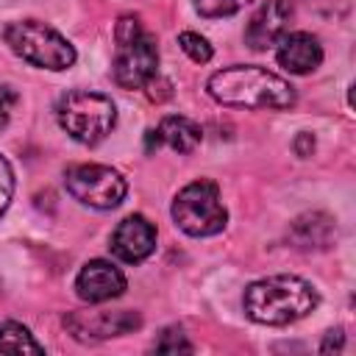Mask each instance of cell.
Returning <instances> with one entry per match:
<instances>
[{
    "instance_id": "6da1fadb",
    "label": "cell",
    "mask_w": 356,
    "mask_h": 356,
    "mask_svg": "<svg viewBox=\"0 0 356 356\" xmlns=\"http://www.w3.org/2000/svg\"><path fill=\"white\" fill-rule=\"evenodd\" d=\"M209 95L231 108H253V111H284L292 108L298 95L295 86L256 64H234L225 70H217L209 83Z\"/></svg>"
},
{
    "instance_id": "7a4b0ae2",
    "label": "cell",
    "mask_w": 356,
    "mask_h": 356,
    "mask_svg": "<svg viewBox=\"0 0 356 356\" xmlns=\"http://www.w3.org/2000/svg\"><path fill=\"white\" fill-rule=\"evenodd\" d=\"M317 303V289L300 275H270L253 281L242 295L245 314L261 325H289L314 312Z\"/></svg>"
},
{
    "instance_id": "3957f363",
    "label": "cell",
    "mask_w": 356,
    "mask_h": 356,
    "mask_svg": "<svg viewBox=\"0 0 356 356\" xmlns=\"http://www.w3.org/2000/svg\"><path fill=\"white\" fill-rule=\"evenodd\" d=\"M117 50L111 61V75L120 89H145L159 70V47L153 33L139 22V17L125 14L114 28Z\"/></svg>"
},
{
    "instance_id": "277c9868",
    "label": "cell",
    "mask_w": 356,
    "mask_h": 356,
    "mask_svg": "<svg viewBox=\"0 0 356 356\" xmlns=\"http://www.w3.org/2000/svg\"><path fill=\"white\" fill-rule=\"evenodd\" d=\"M3 42L22 61L42 70H70L75 64V47L53 25L42 19H17L3 28Z\"/></svg>"
},
{
    "instance_id": "5b68a950",
    "label": "cell",
    "mask_w": 356,
    "mask_h": 356,
    "mask_svg": "<svg viewBox=\"0 0 356 356\" xmlns=\"http://www.w3.org/2000/svg\"><path fill=\"white\" fill-rule=\"evenodd\" d=\"M56 117H58V125L75 142L97 145L111 134L117 122V106L108 95L89 92V89H72L58 97Z\"/></svg>"
},
{
    "instance_id": "8992f818",
    "label": "cell",
    "mask_w": 356,
    "mask_h": 356,
    "mask_svg": "<svg viewBox=\"0 0 356 356\" xmlns=\"http://www.w3.org/2000/svg\"><path fill=\"white\" fill-rule=\"evenodd\" d=\"M172 220L189 236H214L225 228L228 211L220 200V186L214 181H192L172 200Z\"/></svg>"
},
{
    "instance_id": "52a82bcc",
    "label": "cell",
    "mask_w": 356,
    "mask_h": 356,
    "mask_svg": "<svg viewBox=\"0 0 356 356\" xmlns=\"http://www.w3.org/2000/svg\"><path fill=\"white\" fill-rule=\"evenodd\" d=\"M64 186L78 203L97 209V211L117 209L128 192L125 178L106 164H72V167H67Z\"/></svg>"
},
{
    "instance_id": "ba28073f",
    "label": "cell",
    "mask_w": 356,
    "mask_h": 356,
    "mask_svg": "<svg viewBox=\"0 0 356 356\" xmlns=\"http://www.w3.org/2000/svg\"><path fill=\"white\" fill-rule=\"evenodd\" d=\"M142 325V317L136 312H70L64 317V328L78 342H103L111 337L131 334Z\"/></svg>"
},
{
    "instance_id": "9c48e42d",
    "label": "cell",
    "mask_w": 356,
    "mask_h": 356,
    "mask_svg": "<svg viewBox=\"0 0 356 356\" xmlns=\"http://www.w3.org/2000/svg\"><path fill=\"white\" fill-rule=\"evenodd\" d=\"M292 0H261L253 11L248 28H245V44L250 50H267L273 47L289 28L292 19Z\"/></svg>"
},
{
    "instance_id": "30bf717a",
    "label": "cell",
    "mask_w": 356,
    "mask_h": 356,
    "mask_svg": "<svg viewBox=\"0 0 356 356\" xmlns=\"http://www.w3.org/2000/svg\"><path fill=\"white\" fill-rule=\"evenodd\" d=\"M128 281L122 275L120 267H114L111 261L106 259H92L81 267L78 278H75V292L81 300L86 303H106V300H114L125 292Z\"/></svg>"
},
{
    "instance_id": "8fae6325",
    "label": "cell",
    "mask_w": 356,
    "mask_h": 356,
    "mask_svg": "<svg viewBox=\"0 0 356 356\" xmlns=\"http://www.w3.org/2000/svg\"><path fill=\"white\" fill-rule=\"evenodd\" d=\"M108 248L120 261L139 264L156 250V225L142 214H131L114 228Z\"/></svg>"
},
{
    "instance_id": "7c38bea8",
    "label": "cell",
    "mask_w": 356,
    "mask_h": 356,
    "mask_svg": "<svg viewBox=\"0 0 356 356\" xmlns=\"http://www.w3.org/2000/svg\"><path fill=\"white\" fill-rule=\"evenodd\" d=\"M275 44H278V50H275L278 64L286 72H292V75H309V72H314L323 64V44H320V39L306 33V31L284 33Z\"/></svg>"
},
{
    "instance_id": "4fadbf2b",
    "label": "cell",
    "mask_w": 356,
    "mask_h": 356,
    "mask_svg": "<svg viewBox=\"0 0 356 356\" xmlns=\"http://www.w3.org/2000/svg\"><path fill=\"white\" fill-rule=\"evenodd\" d=\"M337 234V225L328 214L323 211H312V214H300L292 228H289V239L295 242V248L300 250H325L331 245Z\"/></svg>"
},
{
    "instance_id": "5bb4252c",
    "label": "cell",
    "mask_w": 356,
    "mask_h": 356,
    "mask_svg": "<svg viewBox=\"0 0 356 356\" xmlns=\"http://www.w3.org/2000/svg\"><path fill=\"white\" fill-rule=\"evenodd\" d=\"M156 134H159L161 145H167V147L175 150V153H192V150L200 145V139H203L200 125L192 122L189 117H181V114L164 117V120L159 122Z\"/></svg>"
},
{
    "instance_id": "9a60e30c",
    "label": "cell",
    "mask_w": 356,
    "mask_h": 356,
    "mask_svg": "<svg viewBox=\"0 0 356 356\" xmlns=\"http://www.w3.org/2000/svg\"><path fill=\"white\" fill-rule=\"evenodd\" d=\"M0 353H44V345H39L22 323H3L0 325Z\"/></svg>"
},
{
    "instance_id": "2e32d148",
    "label": "cell",
    "mask_w": 356,
    "mask_h": 356,
    "mask_svg": "<svg viewBox=\"0 0 356 356\" xmlns=\"http://www.w3.org/2000/svg\"><path fill=\"white\" fill-rule=\"evenodd\" d=\"M178 44H181V50H184L195 64H206V61H211V56H214L209 39H203V36L195 33V31H184V33L178 36Z\"/></svg>"
},
{
    "instance_id": "e0dca14e",
    "label": "cell",
    "mask_w": 356,
    "mask_h": 356,
    "mask_svg": "<svg viewBox=\"0 0 356 356\" xmlns=\"http://www.w3.org/2000/svg\"><path fill=\"white\" fill-rule=\"evenodd\" d=\"M248 3H253V0H195V8L200 11V17L217 19V17H231V14L242 11Z\"/></svg>"
},
{
    "instance_id": "ac0fdd59",
    "label": "cell",
    "mask_w": 356,
    "mask_h": 356,
    "mask_svg": "<svg viewBox=\"0 0 356 356\" xmlns=\"http://www.w3.org/2000/svg\"><path fill=\"white\" fill-rule=\"evenodd\" d=\"M153 350H156V353H178V350L192 353L195 348H192V342L186 339V334H184L181 328H164V331L159 334V339L153 342Z\"/></svg>"
},
{
    "instance_id": "d6986e66",
    "label": "cell",
    "mask_w": 356,
    "mask_h": 356,
    "mask_svg": "<svg viewBox=\"0 0 356 356\" xmlns=\"http://www.w3.org/2000/svg\"><path fill=\"white\" fill-rule=\"evenodd\" d=\"M14 197V170L6 156H0V217L6 214L8 203Z\"/></svg>"
},
{
    "instance_id": "ffe728a7",
    "label": "cell",
    "mask_w": 356,
    "mask_h": 356,
    "mask_svg": "<svg viewBox=\"0 0 356 356\" xmlns=\"http://www.w3.org/2000/svg\"><path fill=\"white\" fill-rule=\"evenodd\" d=\"M17 100H19V95H17L11 86L0 83V131L8 125V120H11V111H14Z\"/></svg>"
},
{
    "instance_id": "44dd1931",
    "label": "cell",
    "mask_w": 356,
    "mask_h": 356,
    "mask_svg": "<svg viewBox=\"0 0 356 356\" xmlns=\"http://www.w3.org/2000/svg\"><path fill=\"white\" fill-rule=\"evenodd\" d=\"M309 3V8H314V11H320V14H325V17H342V14H348V8H350V0H306Z\"/></svg>"
},
{
    "instance_id": "7402d4cb",
    "label": "cell",
    "mask_w": 356,
    "mask_h": 356,
    "mask_svg": "<svg viewBox=\"0 0 356 356\" xmlns=\"http://www.w3.org/2000/svg\"><path fill=\"white\" fill-rule=\"evenodd\" d=\"M342 339H345V337H342V328H334V331L325 334L320 350H323V353H328V350H342Z\"/></svg>"
},
{
    "instance_id": "603a6c76",
    "label": "cell",
    "mask_w": 356,
    "mask_h": 356,
    "mask_svg": "<svg viewBox=\"0 0 356 356\" xmlns=\"http://www.w3.org/2000/svg\"><path fill=\"white\" fill-rule=\"evenodd\" d=\"M295 150H298V156H303V159L312 156V150H314V136L303 131V134L295 139Z\"/></svg>"
}]
</instances>
